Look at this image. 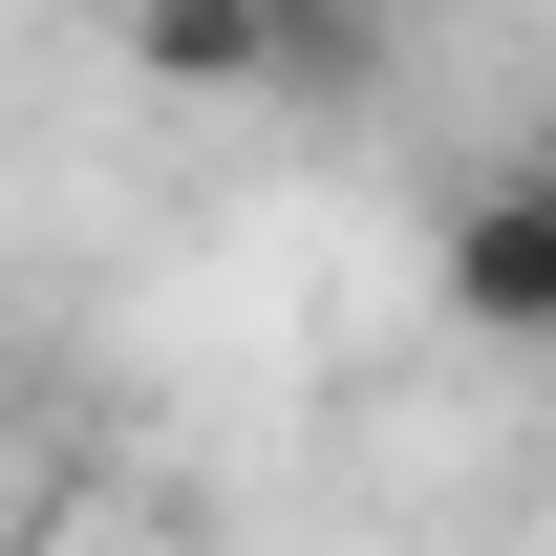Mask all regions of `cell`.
Here are the masks:
<instances>
[{
    "instance_id": "obj_1",
    "label": "cell",
    "mask_w": 556,
    "mask_h": 556,
    "mask_svg": "<svg viewBox=\"0 0 556 556\" xmlns=\"http://www.w3.org/2000/svg\"><path fill=\"white\" fill-rule=\"evenodd\" d=\"M108 43L172 108H364L386 86V0H129Z\"/></svg>"
},
{
    "instance_id": "obj_2",
    "label": "cell",
    "mask_w": 556,
    "mask_h": 556,
    "mask_svg": "<svg viewBox=\"0 0 556 556\" xmlns=\"http://www.w3.org/2000/svg\"><path fill=\"white\" fill-rule=\"evenodd\" d=\"M428 278H450V321H471V343H556V150L471 172L450 236H428Z\"/></svg>"
}]
</instances>
